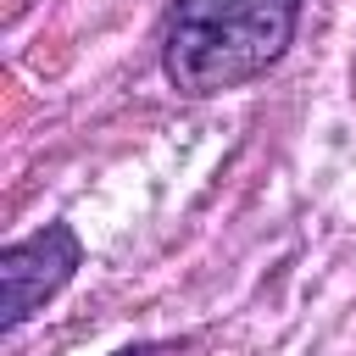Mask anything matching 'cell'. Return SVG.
Instances as JSON below:
<instances>
[{
    "instance_id": "cell-2",
    "label": "cell",
    "mask_w": 356,
    "mask_h": 356,
    "mask_svg": "<svg viewBox=\"0 0 356 356\" xmlns=\"http://www.w3.org/2000/svg\"><path fill=\"white\" fill-rule=\"evenodd\" d=\"M83 245L67 222H44L39 234L6 245L0 256V284H6V328H22L33 317V306H44L78 267Z\"/></svg>"
},
{
    "instance_id": "cell-1",
    "label": "cell",
    "mask_w": 356,
    "mask_h": 356,
    "mask_svg": "<svg viewBox=\"0 0 356 356\" xmlns=\"http://www.w3.org/2000/svg\"><path fill=\"white\" fill-rule=\"evenodd\" d=\"M300 0H172L161 67L184 95H222L261 78L295 39Z\"/></svg>"
}]
</instances>
